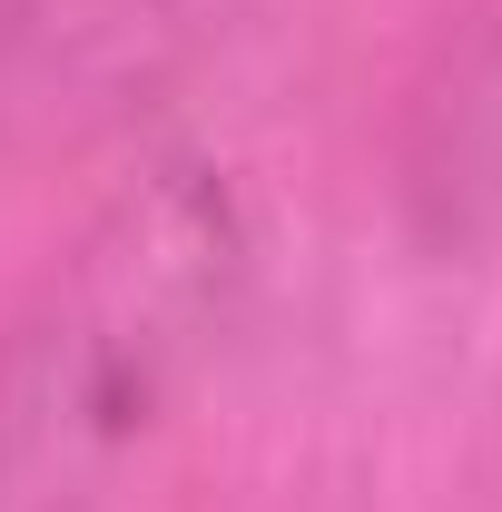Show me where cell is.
I'll use <instances>...</instances> for the list:
<instances>
[{
	"label": "cell",
	"mask_w": 502,
	"mask_h": 512,
	"mask_svg": "<svg viewBox=\"0 0 502 512\" xmlns=\"http://www.w3.org/2000/svg\"><path fill=\"white\" fill-rule=\"evenodd\" d=\"M207 20H227V0H40L10 40H0V69L40 99L60 89H109L128 69L188 50Z\"/></svg>",
	"instance_id": "obj_3"
},
{
	"label": "cell",
	"mask_w": 502,
	"mask_h": 512,
	"mask_svg": "<svg viewBox=\"0 0 502 512\" xmlns=\"http://www.w3.org/2000/svg\"><path fill=\"white\" fill-rule=\"evenodd\" d=\"M404 197L434 237L502 227V0H463V20L443 30L404 138Z\"/></svg>",
	"instance_id": "obj_2"
},
{
	"label": "cell",
	"mask_w": 502,
	"mask_h": 512,
	"mask_svg": "<svg viewBox=\"0 0 502 512\" xmlns=\"http://www.w3.org/2000/svg\"><path fill=\"white\" fill-rule=\"evenodd\" d=\"M30 10H40V0H0V40H10V30H20Z\"/></svg>",
	"instance_id": "obj_4"
},
{
	"label": "cell",
	"mask_w": 502,
	"mask_h": 512,
	"mask_svg": "<svg viewBox=\"0 0 502 512\" xmlns=\"http://www.w3.org/2000/svg\"><path fill=\"white\" fill-rule=\"evenodd\" d=\"M256 286L217 158H148L0 325V512H119Z\"/></svg>",
	"instance_id": "obj_1"
}]
</instances>
